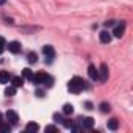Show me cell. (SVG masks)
Instances as JSON below:
<instances>
[{"label": "cell", "instance_id": "6", "mask_svg": "<svg viewBox=\"0 0 133 133\" xmlns=\"http://www.w3.org/2000/svg\"><path fill=\"white\" fill-rule=\"evenodd\" d=\"M124 33H125V22H121V24L116 25V28L113 30V35H114L116 38H122Z\"/></svg>", "mask_w": 133, "mask_h": 133}, {"label": "cell", "instance_id": "21", "mask_svg": "<svg viewBox=\"0 0 133 133\" xmlns=\"http://www.w3.org/2000/svg\"><path fill=\"white\" fill-rule=\"evenodd\" d=\"M24 77H27L28 80H30V78L33 77V74H31V71H30L28 68H27V69H24Z\"/></svg>", "mask_w": 133, "mask_h": 133}, {"label": "cell", "instance_id": "26", "mask_svg": "<svg viewBox=\"0 0 133 133\" xmlns=\"http://www.w3.org/2000/svg\"><path fill=\"white\" fill-rule=\"evenodd\" d=\"M45 130H58V128L53 127V125H49V127H45Z\"/></svg>", "mask_w": 133, "mask_h": 133}, {"label": "cell", "instance_id": "18", "mask_svg": "<svg viewBox=\"0 0 133 133\" xmlns=\"http://www.w3.org/2000/svg\"><path fill=\"white\" fill-rule=\"evenodd\" d=\"M28 61H30V63H36V61H38V55H36L35 52H30V53H28Z\"/></svg>", "mask_w": 133, "mask_h": 133}, {"label": "cell", "instance_id": "28", "mask_svg": "<svg viewBox=\"0 0 133 133\" xmlns=\"http://www.w3.org/2000/svg\"><path fill=\"white\" fill-rule=\"evenodd\" d=\"M2 119H3V116H2V113H0V122H2Z\"/></svg>", "mask_w": 133, "mask_h": 133}, {"label": "cell", "instance_id": "22", "mask_svg": "<svg viewBox=\"0 0 133 133\" xmlns=\"http://www.w3.org/2000/svg\"><path fill=\"white\" fill-rule=\"evenodd\" d=\"M5 45H6V44H5V39L0 36V55H2V52L5 50Z\"/></svg>", "mask_w": 133, "mask_h": 133}, {"label": "cell", "instance_id": "23", "mask_svg": "<svg viewBox=\"0 0 133 133\" xmlns=\"http://www.w3.org/2000/svg\"><path fill=\"white\" fill-rule=\"evenodd\" d=\"M53 119H55L56 122H61V114H58V113H55V114H53Z\"/></svg>", "mask_w": 133, "mask_h": 133}, {"label": "cell", "instance_id": "2", "mask_svg": "<svg viewBox=\"0 0 133 133\" xmlns=\"http://www.w3.org/2000/svg\"><path fill=\"white\" fill-rule=\"evenodd\" d=\"M30 82H33L35 85H47V86H52L53 85V78L50 77V75H47V74H35L31 78H30Z\"/></svg>", "mask_w": 133, "mask_h": 133}, {"label": "cell", "instance_id": "4", "mask_svg": "<svg viewBox=\"0 0 133 133\" xmlns=\"http://www.w3.org/2000/svg\"><path fill=\"white\" fill-rule=\"evenodd\" d=\"M108 75H110V72H108V66H107V64H102L100 69H99V77H97V80L107 82V80H108Z\"/></svg>", "mask_w": 133, "mask_h": 133}, {"label": "cell", "instance_id": "15", "mask_svg": "<svg viewBox=\"0 0 133 133\" xmlns=\"http://www.w3.org/2000/svg\"><path fill=\"white\" fill-rule=\"evenodd\" d=\"M25 130H27V131H38V130H39V125L35 124V122H30V124H27Z\"/></svg>", "mask_w": 133, "mask_h": 133}, {"label": "cell", "instance_id": "3", "mask_svg": "<svg viewBox=\"0 0 133 133\" xmlns=\"http://www.w3.org/2000/svg\"><path fill=\"white\" fill-rule=\"evenodd\" d=\"M5 117H6V121H8L11 125H16V124L19 122V116H17V113L13 111V110H8L6 114H5Z\"/></svg>", "mask_w": 133, "mask_h": 133}, {"label": "cell", "instance_id": "16", "mask_svg": "<svg viewBox=\"0 0 133 133\" xmlns=\"http://www.w3.org/2000/svg\"><path fill=\"white\" fill-rule=\"evenodd\" d=\"M5 96H8V97H13V96H16V88L11 85V86H8L6 89H5Z\"/></svg>", "mask_w": 133, "mask_h": 133}, {"label": "cell", "instance_id": "1", "mask_svg": "<svg viewBox=\"0 0 133 133\" xmlns=\"http://www.w3.org/2000/svg\"><path fill=\"white\" fill-rule=\"evenodd\" d=\"M85 83H86V82H85L83 78H80V77H74V78L69 82L68 88H69V91H71V92L78 94V92H82V91L86 88V85H85Z\"/></svg>", "mask_w": 133, "mask_h": 133}, {"label": "cell", "instance_id": "9", "mask_svg": "<svg viewBox=\"0 0 133 133\" xmlns=\"http://www.w3.org/2000/svg\"><path fill=\"white\" fill-rule=\"evenodd\" d=\"M88 75H89V78L91 80H97V77H99V71L96 69V66H89L88 68Z\"/></svg>", "mask_w": 133, "mask_h": 133}, {"label": "cell", "instance_id": "24", "mask_svg": "<svg viewBox=\"0 0 133 133\" xmlns=\"http://www.w3.org/2000/svg\"><path fill=\"white\" fill-rule=\"evenodd\" d=\"M36 96H38V97H44V91H42V89H38V91H36Z\"/></svg>", "mask_w": 133, "mask_h": 133}, {"label": "cell", "instance_id": "12", "mask_svg": "<svg viewBox=\"0 0 133 133\" xmlns=\"http://www.w3.org/2000/svg\"><path fill=\"white\" fill-rule=\"evenodd\" d=\"M107 127H108L110 130H117V127H119V121H117L116 117H113V119H110V121H108Z\"/></svg>", "mask_w": 133, "mask_h": 133}, {"label": "cell", "instance_id": "13", "mask_svg": "<svg viewBox=\"0 0 133 133\" xmlns=\"http://www.w3.org/2000/svg\"><path fill=\"white\" fill-rule=\"evenodd\" d=\"M100 41H102L103 44H108V42L111 41V35H110L108 31H100Z\"/></svg>", "mask_w": 133, "mask_h": 133}, {"label": "cell", "instance_id": "7", "mask_svg": "<svg viewBox=\"0 0 133 133\" xmlns=\"http://www.w3.org/2000/svg\"><path fill=\"white\" fill-rule=\"evenodd\" d=\"M8 50H10L11 53H19V52H21V44H19L17 41H11V42L8 44Z\"/></svg>", "mask_w": 133, "mask_h": 133}, {"label": "cell", "instance_id": "25", "mask_svg": "<svg viewBox=\"0 0 133 133\" xmlns=\"http://www.w3.org/2000/svg\"><path fill=\"white\" fill-rule=\"evenodd\" d=\"M105 25H107V27H111V25H114V21H107Z\"/></svg>", "mask_w": 133, "mask_h": 133}, {"label": "cell", "instance_id": "27", "mask_svg": "<svg viewBox=\"0 0 133 133\" xmlns=\"http://www.w3.org/2000/svg\"><path fill=\"white\" fill-rule=\"evenodd\" d=\"M5 2H6V0H0V5H3Z\"/></svg>", "mask_w": 133, "mask_h": 133}, {"label": "cell", "instance_id": "11", "mask_svg": "<svg viewBox=\"0 0 133 133\" xmlns=\"http://www.w3.org/2000/svg\"><path fill=\"white\" fill-rule=\"evenodd\" d=\"M10 82H11V85H13L16 89H17V88H21V86L24 85V78H22V77H11V80H10Z\"/></svg>", "mask_w": 133, "mask_h": 133}, {"label": "cell", "instance_id": "8", "mask_svg": "<svg viewBox=\"0 0 133 133\" xmlns=\"http://www.w3.org/2000/svg\"><path fill=\"white\" fill-rule=\"evenodd\" d=\"M80 122H82V127H83V128H92V127H94V119H92V117L80 119Z\"/></svg>", "mask_w": 133, "mask_h": 133}, {"label": "cell", "instance_id": "17", "mask_svg": "<svg viewBox=\"0 0 133 133\" xmlns=\"http://www.w3.org/2000/svg\"><path fill=\"white\" fill-rule=\"evenodd\" d=\"M99 108H100V111H102V113H108V111L111 110V107H110V103H107V102H102Z\"/></svg>", "mask_w": 133, "mask_h": 133}, {"label": "cell", "instance_id": "19", "mask_svg": "<svg viewBox=\"0 0 133 133\" xmlns=\"http://www.w3.org/2000/svg\"><path fill=\"white\" fill-rule=\"evenodd\" d=\"M10 130H11L10 124H2V122H0V131H10Z\"/></svg>", "mask_w": 133, "mask_h": 133}, {"label": "cell", "instance_id": "20", "mask_svg": "<svg viewBox=\"0 0 133 133\" xmlns=\"http://www.w3.org/2000/svg\"><path fill=\"white\" fill-rule=\"evenodd\" d=\"M72 124H74V122H72L71 119H64V121H63V125H64L66 128H71V127H72Z\"/></svg>", "mask_w": 133, "mask_h": 133}, {"label": "cell", "instance_id": "5", "mask_svg": "<svg viewBox=\"0 0 133 133\" xmlns=\"http://www.w3.org/2000/svg\"><path fill=\"white\" fill-rule=\"evenodd\" d=\"M42 52H44V55H45L47 61H49V63H52V61H53V58H55V49H53L52 45H45V47L42 49Z\"/></svg>", "mask_w": 133, "mask_h": 133}, {"label": "cell", "instance_id": "10", "mask_svg": "<svg viewBox=\"0 0 133 133\" xmlns=\"http://www.w3.org/2000/svg\"><path fill=\"white\" fill-rule=\"evenodd\" d=\"M10 80H11V75L8 74V71H2V72H0V83H2V85L10 83Z\"/></svg>", "mask_w": 133, "mask_h": 133}, {"label": "cell", "instance_id": "14", "mask_svg": "<svg viewBox=\"0 0 133 133\" xmlns=\"http://www.w3.org/2000/svg\"><path fill=\"white\" fill-rule=\"evenodd\" d=\"M63 113H64V114H68V116L72 114V113H74V107H72L71 103H66V105L63 107Z\"/></svg>", "mask_w": 133, "mask_h": 133}]
</instances>
